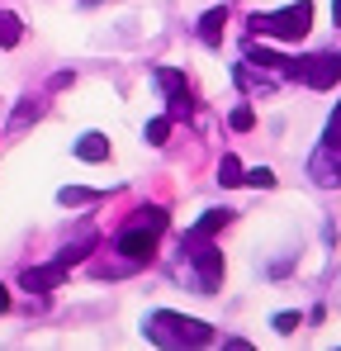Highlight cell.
Listing matches in <instances>:
<instances>
[{
	"instance_id": "cell-1",
	"label": "cell",
	"mask_w": 341,
	"mask_h": 351,
	"mask_svg": "<svg viewBox=\"0 0 341 351\" xmlns=\"http://www.w3.org/2000/svg\"><path fill=\"white\" fill-rule=\"evenodd\" d=\"M142 332H147V342H157V347H209V342H214V328H209V323L185 318V313H170V308L147 313Z\"/></svg>"
},
{
	"instance_id": "cell-2",
	"label": "cell",
	"mask_w": 341,
	"mask_h": 351,
	"mask_svg": "<svg viewBox=\"0 0 341 351\" xmlns=\"http://www.w3.org/2000/svg\"><path fill=\"white\" fill-rule=\"evenodd\" d=\"M251 29H256L261 38L299 43V38H308V29H313V0H294V5L270 10V14H251Z\"/></svg>"
},
{
	"instance_id": "cell-3",
	"label": "cell",
	"mask_w": 341,
	"mask_h": 351,
	"mask_svg": "<svg viewBox=\"0 0 341 351\" xmlns=\"http://www.w3.org/2000/svg\"><path fill=\"white\" fill-rule=\"evenodd\" d=\"M185 261H190V280L199 294H214L223 280V252L209 247V237H190L185 233Z\"/></svg>"
},
{
	"instance_id": "cell-4",
	"label": "cell",
	"mask_w": 341,
	"mask_h": 351,
	"mask_svg": "<svg viewBox=\"0 0 341 351\" xmlns=\"http://www.w3.org/2000/svg\"><path fill=\"white\" fill-rule=\"evenodd\" d=\"M157 237H162V228H152V223H128L123 233H118V242H114V252H123L128 261H152L157 256Z\"/></svg>"
},
{
	"instance_id": "cell-5",
	"label": "cell",
	"mask_w": 341,
	"mask_h": 351,
	"mask_svg": "<svg viewBox=\"0 0 341 351\" xmlns=\"http://www.w3.org/2000/svg\"><path fill=\"white\" fill-rule=\"evenodd\" d=\"M303 86H313V90H332L341 81V53H323V58H308L303 62V76H299Z\"/></svg>"
},
{
	"instance_id": "cell-6",
	"label": "cell",
	"mask_w": 341,
	"mask_h": 351,
	"mask_svg": "<svg viewBox=\"0 0 341 351\" xmlns=\"http://www.w3.org/2000/svg\"><path fill=\"white\" fill-rule=\"evenodd\" d=\"M157 86H162V95H166L170 119L190 114V86H185V76H180L175 66H157Z\"/></svg>"
},
{
	"instance_id": "cell-7",
	"label": "cell",
	"mask_w": 341,
	"mask_h": 351,
	"mask_svg": "<svg viewBox=\"0 0 341 351\" xmlns=\"http://www.w3.org/2000/svg\"><path fill=\"white\" fill-rule=\"evenodd\" d=\"M308 171H313V180H318V185H341V147L323 143V147L313 152Z\"/></svg>"
},
{
	"instance_id": "cell-8",
	"label": "cell",
	"mask_w": 341,
	"mask_h": 351,
	"mask_svg": "<svg viewBox=\"0 0 341 351\" xmlns=\"http://www.w3.org/2000/svg\"><path fill=\"white\" fill-rule=\"evenodd\" d=\"M62 276H66L62 261H53V266H29L24 271V290H53V285H62Z\"/></svg>"
},
{
	"instance_id": "cell-9",
	"label": "cell",
	"mask_w": 341,
	"mask_h": 351,
	"mask_svg": "<svg viewBox=\"0 0 341 351\" xmlns=\"http://www.w3.org/2000/svg\"><path fill=\"white\" fill-rule=\"evenodd\" d=\"M223 29H227V10L218 5V10H209L204 19H199V38L209 43V48H218L223 43Z\"/></svg>"
},
{
	"instance_id": "cell-10",
	"label": "cell",
	"mask_w": 341,
	"mask_h": 351,
	"mask_svg": "<svg viewBox=\"0 0 341 351\" xmlns=\"http://www.w3.org/2000/svg\"><path fill=\"white\" fill-rule=\"evenodd\" d=\"M76 157H81V162H105V157H110V138H105V133L76 138Z\"/></svg>"
},
{
	"instance_id": "cell-11",
	"label": "cell",
	"mask_w": 341,
	"mask_h": 351,
	"mask_svg": "<svg viewBox=\"0 0 341 351\" xmlns=\"http://www.w3.org/2000/svg\"><path fill=\"white\" fill-rule=\"evenodd\" d=\"M237 86H242V90H275V81L266 76V66L251 71V62H237Z\"/></svg>"
},
{
	"instance_id": "cell-12",
	"label": "cell",
	"mask_w": 341,
	"mask_h": 351,
	"mask_svg": "<svg viewBox=\"0 0 341 351\" xmlns=\"http://www.w3.org/2000/svg\"><path fill=\"white\" fill-rule=\"evenodd\" d=\"M90 247H95V233L86 228V233L76 237V242H66V247L57 252V261H62V266H76V261H86V252H90Z\"/></svg>"
},
{
	"instance_id": "cell-13",
	"label": "cell",
	"mask_w": 341,
	"mask_h": 351,
	"mask_svg": "<svg viewBox=\"0 0 341 351\" xmlns=\"http://www.w3.org/2000/svg\"><path fill=\"white\" fill-rule=\"evenodd\" d=\"M19 38H24V24H19V14L0 10V48H14Z\"/></svg>"
},
{
	"instance_id": "cell-14",
	"label": "cell",
	"mask_w": 341,
	"mask_h": 351,
	"mask_svg": "<svg viewBox=\"0 0 341 351\" xmlns=\"http://www.w3.org/2000/svg\"><path fill=\"white\" fill-rule=\"evenodd\" d=\"M227 219H232L227 209H209V214H204V219H199V223L190 228V237H214V233H218V228L227 223Z\"/></svg>"
},
{
	"instance_id": "cell-15",
	"label": "cell",
	"mask_w": 341,
	"mask_h": 351,
	"mask_svg": "<svg viewBox=\"0 0 341 351\" xmlns=\"http://www.w3.org/2000/svg\"><path fill=\"white\" fill-rule=\"evenodd\" d=\"M38 114H43V105H38V100H24V105L14 110V119H10V128L19 133V128H29V123H34Z\"/></svg>"
},
{
	"instance_id": "cell-16",
	"label": "cell",
	"mask_w": 341,
	"mask_h": 351,
	"mask_svg": "<svg viewBox=\"0 0 341 351\" xmlns=\"http://www.w3.org/2000/svg\"><path fill=\"white\" fill-rule=\"evenodd\" d=\"M218 180H223V185H242V180H247V176H242V162H237L232 152L218 162Z\"/></svg>"
},
{
	"instance_id": "cell-17",
	"label": "cell",
	"mask_w": 341,
	"mask_h": 351,
	"mask_svg": "<svg viewBox=\"0 0 341 351\" xmlns=\"http://www.w3.org/2000/svg\"><path fill=\"white\" fill-rule=\"evenodd\" d=\"M166 138H170V114H157L152 123H147V143H152V147H162Z\"/></svg>"
},
{
	"instance_id": "cell-18",
	"label": "cell",
	"mask_w": 341,
	"mask_h": 351,
	"mask_svg": "<svg viewBox=\"0 0 341 351\" xmlns=\"http://www.w3.org/2000/svg\"><path fill=\"white\" fill-rule=\"evenodd\" d=\"M57 199H62V204H90V199H100V195H95V190H81V185H66Z\"/></svg>"
},
{
	"instance_id": "cell-19",
	"label": "cell",
	"mask_w": 341,
	"mask_h": 351,
	"mask_svg": "<svg viewBox=\"0 0 341 351\" xmlns=\"http://www.w3.org/2000/svg\"><path fill=\"white\" fill-rule=\"evenodd\" d=\"M299 328H303V318H299V313H275V332H280V337H294Z\"/></svg>"
},
{
	"instance_id": "cell-20",
	"label": "cell",
	"mask_w": 341,
	"mask_h": 351,
	"mask_svg": "<svg viewBox=\"0 0 341 351\" xmlns=\"http://www.w3.org/2000/svg\"><path fill=\"white\" fill-rule=\"evenodd\" d=\"M247 180H251L256 190H270V185H275V171H270V167H251V171H247Z\"/></svg>"
},
{
	"instance_id": "cell-21",
	"label": "cell",
	"mask_w": 341,
	"mask_h": 351,
	"mask_svg": "<svg viewBox=\"0 0 341 351\" xmlns=\"http://www.w3.org/2000/svg\"><path fill=\"white\" fill-rule=\"evenodd\" d=\"M251 123H256V114H251V105H237V110H232V128H237V133H247Z\"/></svg>"
},
{
	"instance_id": "cell-22",
	"label": "cell",
	"mask_w": 341,
	"mask_h": 351,
	"mask_svg": "<svg viewBox=\"0 0 341 351\" xmlns=\"http://www.w3.org/2000/svg\"><path fill=\"white\" fill-rule=\"evenodd\" d=\"M327 143L341 147V105H337V114H332V123H327Z\"/></svg>"
},
{
	"instance_id": "cell-23",
	"label": "cell",
	"mask_w": 341,
	"mask_h": 351,
	"mask_svg": "<svg viewBox=\"0 0 341 351\" xmlns=\"http://www.w3.org/2000/svg\"><path fill=\"white\" fill-rule=\"evenodd\" d=\"M5 308H10V290L0 285V313H5Z\"/></svg>"
},
{
	"instance_id": "cell-24",
	"label": "cell",
	"mask_w": 341,
	"mask_h": 351,
	"mask_svg": "<svg viewBox=\"0 0 341 351\" xmlns=\"http://www.w3.org/2000/svg\"><path fill=\"white\" fill-rule=\"evenodd\" d=\"M332 19H337V24H341V0H332Z\"/></svg>"
}]
</instances>
